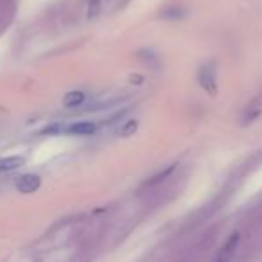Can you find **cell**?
<instances>
[{
	"label": "cell",
	"mask_w": 262,
	"mask_h": 262,
	"mask_svg": "<svg viewBox=\"0 0 262 262\" xmlns=\"http://www.w3.org/2000/svg\"><path fill=\"white\" fill-rule=\"evenodd\" d=\"M40 185H41V180L38 174H24V176H20L18 182H16V189L24 194L34 192V190L40 189Z\"/></svg>",
	"instance_id": "cell-2"
},
{
	"label": "cell",
	"mask_w": 262,
	"mask_h": 262,
	"mask_svg": "<svg viewBox=\"0 0 262 262\" xmlns=\"http://www.w3.org/2000/svg\"><path fill=\"white\" fill-rule=\"evenodd\" d=\"M198 79H200L201 86H203L205 90L208 92V94L214 95L215 92H217V84H215V72H214V69H212L210 65H208V67H201Z\"/></svg>",
	"instance_id": "cell-1"
},
{
	"label": "cell",
	"mask_w": 262,
	"mask_h": 262,
	"mask_svg": "<svg viewBox=\"0 0 262 262\" xmlns=\"http://www.w3.org/2000/svg\"><path fill=\"white\" fill-rule=\"evenodd\" d=\"M84 101H86V99H84L83 92H69V94L63 97V104H65L67 108H76V106L83 104Z\"/></svg>",
	"instance_id": "cell-6"
},
{
	"label": "cell",
	"mask_w": 262,
	"mask_h": 262,
	"mask_svg": "<svg viewBox=\"0 0 262 262\" xmlns=\"http://www.w3.org/2000/svg\"><path fill=\"white\" fill-rule=\"evenodd\" d=\"M63 133H70V135H92V133H95V124L92 122L70 124V126H63Z\"/></svg>",
	"instance_id": "cell-4"
},
{
	"label": "cell",
	"mask_w": 262,
	"mask_h": 262,
	"mask_svg": "<svg viewBox=\"0 0 262 262\" xmlns=\"http://www.w3.org/2000/svg\"><path fill=\"white\" fill-rule=\"evenodd\" d=\"M26 164V158L20 157V155H15V157H4L0 158V171H15V169L22 167Z\"/></svg>",
	"instance_id": "cell-5"
},
{
	"label": "cell",
	"mask_w": 262,
	"mask_h": 262,
	"mask_svg": "<svg viewBox=\"0 0 262 262\" xmlns=\"http://www.w3.org/2000/svg\"><path fill=\"white\" fill-rule=\"evenodd\" d=\"M137 126H139V124H137V120H131V122H127L126 126H124L122 129L119 131V135L120 137H129V135H133V133L137 131Z\"/></svg>",
	"instance_id": "cell-7"
},
{
	"label": "cell",
	"mask_w": 262,
	"mask_h": 262,
	"mask_svg": "<svg viewBox=\"0 0 262 262\" xmlns=\"http://www.w3.org/2000/svg\"><path fill=\"white\" fill-rule=\"evenodd\" d=\"M101 13V0H90L88 6V18H95Z\"/></svg>",
	"instance_id": "cell-8"
},
{
	"label": "cell",
	"mask_w": 262,
	"mask_h": 262,
	"mask_svg": "<svg viewBox=\"0 0 262 262\" xmlns=\"http://www.w3.org/2000/svg\"><path fill=\"white\" fill-rule=\"evenodd\" d=\"M237 244H239V235L237 233H232L230 239L226 241V244L223 246V250L217 253L215 257V262H230L235 255V250H237Z\"/></svg>",
	"instance_id": "cell-3"
}]
</instances>
